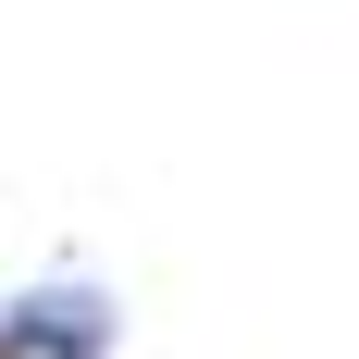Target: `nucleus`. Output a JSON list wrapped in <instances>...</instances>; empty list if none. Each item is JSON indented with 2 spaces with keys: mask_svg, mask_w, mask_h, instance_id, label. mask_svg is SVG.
Wrapping results in <instances>:
<instances>
[{
  "mask_svg": "<svg viewBox=\"0 0 359 359\" xmlns=\"http://www.w3.org/2000/svg\"><path fill=\"white\" fill-rule=\"evenodd\" d=\"M111 347H124V310L87 273H50V285L0 297V359H111Z\"/></svg>",
  "mask_w": 359,
  "mask_h": 359,
  "instance_id": "nucleus-1",
  "label": "nucleus"
}]
</instances>
